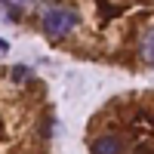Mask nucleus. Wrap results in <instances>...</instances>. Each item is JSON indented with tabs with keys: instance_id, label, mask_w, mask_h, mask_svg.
Here are the masks:
<instances>
[{
	"instance_id": "f257e3e1",
	"label": "nucleus",
	"mask_w": 154,
	"mask_h": 154,
	"mask_svg": "<svg viewBox=\"0 0 154 154\" xmlns=\"http://www.w3.org/2000/svg\"><path fill=\"white\" fill-rule=\"evenodd\" d=\"M40 22L49 37H65L80 25V12L71 6H62V3H46L40 9Z\"/></svg>"
},
{
	"instance_id": "f03ea898",
	"label": "nucleus",
	"mask_w": 154,
	"mask_h": 154,
	"mask_svg": "<svg viewBox=\"0 0 154 154\" xmlns=\"http://www.w3.org/2000/svg\"><path fill=\"white\" fill-rule=\"evenodd\" d=\"M93 154H123V145L117 136H102L93 142Z\"/></svg>"
},
{
	"instance_id": "7ed1b4c3",
	"label": "nucleus",
	"mask_w": 154,
	"mask_h": 154,
	"mask_svg": "<svg viewBox=\"0 0 154 154\" xmlns=\"http://www.w3.org/2000/svg\"><path fill=\"white\" fill-rule=\"evenodd\" d=\"M142 59L148 62V65H154V28L142 37Z\"/></svg>"
},
{
	"instance_id": "20e7f679",
	"label": "nucleus",
	"mask_w": 154,
	"mask_h": 154,
	"mask_svg": "<svg viewBox=\"0 0 154 154\" xmlns=\"http://www.w3.org/2000/svg\"><path fill=\"white\" fill-rule=\"evenodd\" d=\"M25 77H28V68H25V65L12 68V80H25Z\"/></svg>"
},
{
	"instance_id": "39448f33",
	"label": "nucleus",
	"mask_w": 154,
	"mask_h": 154,
	"mask_svg": "<svg viewBox=\"0 0 154 154\" xmlns=\"http://www.w3.org/2000/svg\"><path fill=\"white\" fill-rule=\"evenodd\" d=\"M6 53H9V43H6V40H3V37H0V59H3V56H6Z\"/></svg>"
},
{
	"instance_id": "423d86ee",
	"label": "nucleus",
	"mask_w": 154,
	"mask_h": 154,
	"mask_svg": "<svg viewBox=\"0 0 154 154\" xmlns=\"http://www.w3.org/2000/svg\"><path fill=\"white\" fill-rule=\"evenodd\" d=\"M3 3H31V0H3Z\"/></svg>"
}]
</instances>
